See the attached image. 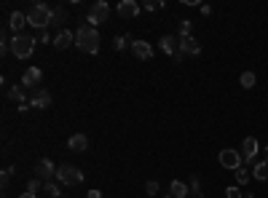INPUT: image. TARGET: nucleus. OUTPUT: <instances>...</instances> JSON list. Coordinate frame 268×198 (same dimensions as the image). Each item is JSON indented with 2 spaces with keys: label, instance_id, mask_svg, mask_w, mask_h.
I'll list each match as a JSON object with an SVG mask.
<instances>
[{
  "label": "nucleus",
  "instance_id": "nucleus-1",
  "mask_svg": "<svg viewBox=\"0 0 268 198\" xmlns=\"http://www.w3.org/2000/svg\"><path fill=\"white\" fill-rule=\"evenodd\" d=\"M51 16H54V8H51V6L35 3V6L27 11V25L40 32V30H46V27H51Z\"/></svg>",
  "mask_w": 268,
  "mask_h": 198
},
{
  "label": "nucleus",
  "instance_id": "nucleus-2",
  "mask_svg": "<svg viewBox=\"0 0 268 198\" xmlns=\"http://www.w3.org/2000/svg\"><path fill=\"white\" fill-rule=\"evenodd\" d=\"M75 46L84 54H97L99 51V32L94 27H89V25L78 27V32H75Z\"/></svg>",
  "mask_w": 268,
  "mask_h": 198
},
{
  "label": "nucleus",
  "instance_id": "nucleus-3",
  "mask_svg": "<svg viewBox=\"0 0 268 198\" xmlns=\"http://www.w3.org/2000/svg\"><path fill=\"white\" fill-rule=\"evenodd\" d=\"M32 51H35V38L32 35H14L11 38V54L16 56V59H30L32 56Z\"/></svg>",
  "mask_w": 268,
  "mask_h": 198
},
{
  "label": "nucleus",
  "instance_id": "nucleus-4",
  "mask_svg": "<svg viewBox=\"0 0 268 198\" xmlns=\"http://www.w3.org/2000/svg\"><path fill=\"white\" fill-rule=\"evenodd\" d=\"M108 14H110V6L105 3V0H97V3H91V8H89V14H86V25L89 27H99L105 19H108Z\"/></svg>",
  "mask_w": 268,
  "mask_h": 198
},
{
  "label": "nucleus",
  "instance_id": "nucleus-5",
  "mask_svg": "<svg viewBox=\"0 0 268 198\" xmlns=\"http://www.w3.org/2000/svg\"><path fill=\"white\" fill-rule=\"evenodd\" d=\"M56 180H59L62 185H78V182H84V171L70 166V164H62L59 169H56Z\"/></svg>",
  "mask_w": 268,
  "mask_h": 198
},
{
  "label": "nucleus",
  "instance_id": "nucleus-6",
  "mask_svg": "<svg viewBox=\"0 0 268 198\" xmlns=\"http://www.w3.org/2000/svg\"><path fill=\"white\" fill-rule=\"evenodd\" d=\"M241 153L239 150H231V147H225V150H220V166L223 169H231V171H236V169H241Z\"/></svg>",
  "mask_w": 268,
  "mask_h": 198
},
{
  "label": "nucleus",
  "instance_id": "nucleus-7",
  "mask_svg": "<svg viewBox=\"0 0 268 198\" xmlns=\"http://www.w3.org/2000/svg\"><path fill=\"white\" fill-rule=\"evenodd\" d=\"M40 80H43V70L40 67H27L25 73H22V86H25V89H35V91H38Z\"/></svg>",
  "mask_w": 268,
  "mask_h": 198
},
{
  "label": "nucleus",
  "instance_id": "nucleus-8",
  "mask_svg": "<svg viewBox=\"0 0 268 198\" xmlns=\"http://www.w3.org/2000/svg\"><path fill=\"white\" fill-rule=\"evenodd\" d=\"M258 153H260L258 139H255V137H247V139L241 142V158L247 161V164H255V161H258Z\"/></svg>",
  "mask_w": 268,
  "mask_h": 198
},
{
  "label": "nucleus",
  "instance_id": "nucleus-9",
  "mask_svg": "<svg viewBox=\"0 0 268 198\" xmlns=\"http://www.w3.org/2000/svg\"><path fill=\"white\" fill-rule=\"evenodd\" d=\"M35 177H38L40 182H51V180L56 177V166L51 164L49 158H40L38 166H35Z\"/></svg>",
  "mask_w": 268,
  "mask_h": 198
},
{
  "label": "nucleus",
  "instance_id": "nucleus-10",
  "mask_svg": "<svg viewBox=\"0 0 268 198\" xmlns=\"http://www.w3.org/2000/svg\"><path fill=\"white\" fill-rule=\"evenodd\" d=\"M30 107H38V110H46V107H51V91H46V89H38L32 94L30 99Z\"/></svg>",
  "mask_w": 268,
  "mask_h": 198
},
{
  "label": "nucleus",
  "instance_id": "nucleus-11",
  "mask_svg": "<svg viewBox=\"0 0 268 198\" xmlns=\"http://www.w3.org/2000/svg\"><path fill=\"white\" fill-rule=\"evenodd\" d=\"M139 11H142V6H139L137 0H121V3H118V14L126 16V19L139 16Z\"/></svg>",
  "mask_w": 268,
  "mask_h": 198
},
{
  "label": "nucleus",
  "instance_id": "nucleus-12",
  "mask_svg": "<svg viewBox=\"0 0 268 198\" xmlns=\"http://www.w3.org/2000/svg\"><path fill=\"white\" fill-rule=\"evenodd\" d=\"M158 49L164 51L167 56H174L180 51V38H174V35H164V38L158 40Z\"/></svg>",
  "mask_w": 268,
  "mask_h": 198
},
{
  "label": "nucleus",
  "instance_id": "nucleus-13",
  "mask_svg": "<svg viewBox=\"0 0 268 198\" xmlns=\"http://www.w3.org/2000/svg\"><path fill=\"white\" fill-rule=\"evenodd\" d=\"M180 51H182L185 56H199V54H201V43L196 40L193 35H191V38H182V40H180Z\"/></svg>",
  "mask_w": 268,
  "mask_h": 198
},
{
  "label": "nucleus",
  "instance_id": "nucleus-14",
  "mask_svg": "<svg viewBox=\"0 0 268 198\" xmlns=\"http://www.w3.org/2000/svg\"><path fill=\"white\" fill-rule=\"evenodd\" d=\"M132 54L137 59H153V46L145 43V40H134L132 43Z\"/></svg>",
  "mask_w": 268,
  "mask_h": 198
},
{
  "label": "nucleus",
  "instance_id": "nucleus-15",
  "mask_svg": "<svg viewBox=\"0 0 268 198\" xmlns=\"http://www.w3.org/2000/svg\"><path fill=\"white\" fill-rule=\"evenodd\" d=\"M75 43V32H70V30H59V32H56L54 35V46H56V49H70V46H73Z\"/></svg>",
  "mask_w": 268,
  "mask_h": 198
},
{
  "label": "nucleus",
  "instance_id": "nucleus-16",
  "mask_svg": "<svg viewBox=\"0 0 268 198\" xmlns=\"http://www.w3.org/2000/svg\"><path fill=\"white\" fill-rule=\"evenodd\" d=\"M67 147L73 150V153H84V150H89V137L86 134H73L67 139Z\"/></svg>",
  "mask_w": 268,
  "mask_h": 198
},
{
  "label": "nucleus",
  "instance_id": "nucleus-17",
  "mask_svg": "<svg viewBox=\"0 0 268 198\" xmlns=\"http://www.w3.org/2000/svg\"><path fill=\"white\" fill-rule=\"evenodd\" d=\"M27 25V14H22V11H14V14L8 16V27L14 30V35H22V27Z\"/></svg>",
  "mask_w": 268,
  "mask_h": 198
},
{
  "label": "nucleus",
  "instance_id": "nucleus-18",
  "mask_svg": "<svg viewBox=\"0 0 268 198\" xmlns=\"http://www.w3.org/2000/svg\"><path fill=\"white\" fill-rule=\"evenodd\" d=\"M252 177L260 180V182L268 180V161H255L252 164Z\"/></svg>",
  "mask_w": 268,
  "mask_h": 198
},
{
  "label": "nucleus",
  "instance_id": "nucleus-19",
  "mask_svg": "<svg viewBox=\"0 0 268 198\" xmlns=\"http://www.w3.org/2000/svg\"><path fill=\"white\" fill-rule=\"evenodd\" d=\"M8 97H11V99H14V102H19V104H25V102H27V89H25V86H22V83H19V86H11V91H8Z\"/></svg>",
  "mask_w": 268,
  "mask_h": 198
},
{
  "label": "nucleus",
  "instance_id": "nucleus-20",
  "mask_svg": "<svg viewBox=\"0 0 268 198\" xmlns=\"http://www.w3.org/2000/svg\"><path fill=\"white\" fill-rule=\"evenodd\" d=\"M169 193H172L174 198H188V185L180 182V180H174V182H172V188H169Z\"/></svg>",
  "mask_w": 268,
  "mask_h": 198
},
{
  "label": "nucleus",
  "instance_id": "nucleus-21",
  "mask_svg": "<svg viewBox=\"0 0 268 198\" xmlns=\"http://www.w3.org/2000/svg\"><path fill=\"white\" fill-rule=\"evenodd\" d=\"M191 30H193L191 19H180V21H177V38H180V40H182V38H191Z\"/></svg>",
  "mask_w": 268,
  "mask_h": 198
},
{
  "label": "nucleus",
  "instance_id": "nucleus-22",
  "mask_svg": "<svg viewBox=\"0 0 268 198\" xmlns=\"http://www.w3.org/2000/svg\"><path fill=\"white\" fill-rule=\"evenodd\" d=\"M65 19H67V8H65V6H56V8H54V16H51V25L59 27Z\"/></svg>",
  "mask_w": 268,
  "mask_h": 198
},
{
  "label": "nucleus",
  "instance_id": "nucleus-23",
  "mask_svg": "<svg viewBox=\"0 0 268 198\" xmlns=\"http://www.w3.org/2000/svg\"><path fill=\"white\" fill-rule=\"evenodd\" d=\"M255 80H258V78H255V73H250V70H247V73H241L239 83H241L244 89H252V86H255Z\"/></svg>",
  "mask_w": 268,
  "mask_h": 198
},
{
  "label": "nucleus",
  "instance_id": "nucleus-24",
  "mask_svg": "<svg viewBox=\"0 0 268 198\" xmlns=\"http://www.w3.org/2000/svg\"><path fill=\"white\" fill-rule=\"evenodd\" d=\"M126 46H132V38H129V35H121V38L113 40V49H115V51H123Z\"/></svg>",
  "mask_w": 268,
  "mask_h": 198
},
{
  "label": "nucleus",
  "instance_id": "nucleus-25",
  "mask_svg": "<svg viewBox=\"0 0 268 198\" xmlns=\"http://www.w3.org/2000/svg\"><path fill=\"white\" fill-rule=\"evenodd\" d=\"M43 190H46V195H51V198H59V195H62V193H59V185H56V182H46Z\"/></svg>",
  "mask_w": 268,
  "mask_h": 198
},
{
  "label": "nucleus",
  "instance_id": "nucleus-26",
  "mask_svg": "<svg viewBox=\"0 0 268 198\" xmlns=\"http://www.w3.org/2000/svg\"><path fill=\"white\" fill-rule=\"evenodd\" d=\"M250 177H252L250 169H244V166H241V169H236V182H239V185H247V182H250Z\"/></svg>",
  "mask_w": 268,
  "mask_h": 198
},
{
  "label": "nucleus",
  "instance_id": "nucleus-27",
  "mask_svg": "<svg viewBox=\"0 0 268 198\" xmlns=\"http://www.w3.org/2000/svg\"><path fill=\"white\" fill-rule=\"evenodd\" d=\"M40 188H43V182H40L38 177H32V180L27 182V193H32V195H35V193H38Z\"/></svg>",
  "mask_w": 268,
  "mask_h": 198
},
{
  "label": "nucleus",
  "instance_id": "nucleus-28",
  "mask_svg": "<svg viewBox=\"0 0 268 198\" xmlns=\"http://www.w3.org/2000/svg\"><path fill=\"white\" fill-rule=\"evenodd\" d=\"M191 193H193L196 198L204 195V193H201V182H199V177H191Z\"/></svg>",
  "mask_w": 268,
  "mask_h": 198
},
{
  "label": "nucleus",
  "instance_id": "nucleus-29",
  "mask_svg": "<svg viewBox=\"0 0 268 198\" xmlns=\"http://www.w3.org/2000/svg\"><path fill=\"white\" fill-rule=\"evenodd\" d=\"M145 190H148V198H153V195L158 193V182H156V180H150V182L145 185Z\"/></svg>",
  "mask_w": 268,
  "mask_h": 198
},
{
  "label": "nucleus",
  "instance_id": "nucleus-30",
  "mask_svg": "<svg viewBox=\"0 0 268 198\" xmlns=\"http://www.w3.org/2000/svg\"><path fill=\"white\" fill-rule=\"evenodd\" d=\"M14 171H16L14 166H6V169H3V174H0V180H3V185H8V180H11V174H14Z\"/></svg>",
  "mask_w": 268,
  "mask_h": 198
},
{
  "label": "nucleus",
  "instance_id": "nucleus-31",
  "mask_svg": "<svg viewBox=\"0 0 268 198\" xmlns=\"http://www.w3.org/2000/svg\"><path fill=\"white\" fill-rule=\"evenodd\" d=\"M167 3L164 0H156V3H145V11H158V8H164Z\"/></svg>",
  "mask_w": 268,
  "mask_h": 198
},
{
  "label": "nucleus",
  "instance_id": "nucleus-32",
  "mask_svg": "<svg viewBox=\"0 0 268 198\" xmlns=\"http://www.w3.org/2000/svg\"><path fill=\"white\" fill-rule=\"evenodd\" d=\"M225 198H244V193H241L239 188H228V190H225Z\"/></svg>",
  "mask_w": 268,
  "mask_h": 198
},
{
  "label": "nucleus",
  "instance_id": "nucleus-33",
  "mask_svg": "<svg viewBox=\"0 0 268 198\" xmlns=\"http://www.w3.org/2000/svg\"><path fill=\"white\" fill-rule=\"evenodd\" d=\"M38 40H40V43H49V40H51V35L46 32V30H40V32H38Z\"/></svg>",
  "mask_w": 268,
  "mask_h": 198
},
{
  "label": "nucleus",
  "instance_id": "nucleus-34",
  "mask_svg": "<svg viewBox=\"0 0 268 198\" xmlns=\"http://www.w3.org/2000/svg\"><path fill=\"white\" fill-rule=\"evenodd\" d=\"M172 59H174V62H177V64H180V62H185V59H188V56H185L182 51H177V54H174V56H172Z\"/></svg>",
  "mask_w": 268,
  "mask_h": 198
},
{
  "label": "nucleus",
  "instance_id": "nucleus-35",
  "mask_svg": "<svg viewBox=\"0 0 268 198\" xmlns=\"http://www.w3.org/2000/svg\"><path fill=\"white\" fill-rule=\"evenodd\" d=\"M86 198H102V193H99V190H89Z\"/></svg>",
  "mask_w": 268,
  "mask_h": 198
},
{
  "label": "nucleus",
  "instance_id": "nucleus-36",
  "mask_svg": "<svg viewBox=\"0 0 268 198\" xmlns=\"http://www.w3.org/2000/svg\"><path fill=\"white\" fill-rule=\"evenodd\" d=\"M263 161H268V145L263 147Z\"/></svg>",
  "mask_w": 268,
  "mask_h": 198
},
{
  "label": "nucleus",
  "instance_id": "nucleus-37",
  "mask_svg": "<svg viewBox=\"0 0 268 198\" xmlns=\"http://www.w3.org/2000/svg\"><path fill=\"white\" fill-rule=\"evenodd\" d=\"M19 198H35V195H32V193H22Z\"/></svg>",
  "mask_w": 268,
  "mask_h": 198
},
{
  "label": "nucleus",
  "instance_id": "nucleus-38",
  "mask_svg": "<svg viewBox=\"0 0 268 198\" xmlns=\"http://www.w3.org/2000/svg\"><path fill=\"white\" fill-rule=\"evenodd\" d=\"M244 198H255V195H252V193H244Z\"/></svg>",
  "mask_w": 268,
  "mask_h": 198
},
{
  "label": "nucleus",
  "instance_id": "nucleus-39",
  "mask_svg": "<svg viewBox=\"0 0 268 198\" xmlns=\"http://www.w3.org/2000/svg\"><path fill=\"white\" fill-rule=\"evenodd\" d=\"M164 198H174V195H172V193H167V195H164Z\"/></svg>",
  "mask_w": 268,
  "mask_h": 198
}]
</instances>
